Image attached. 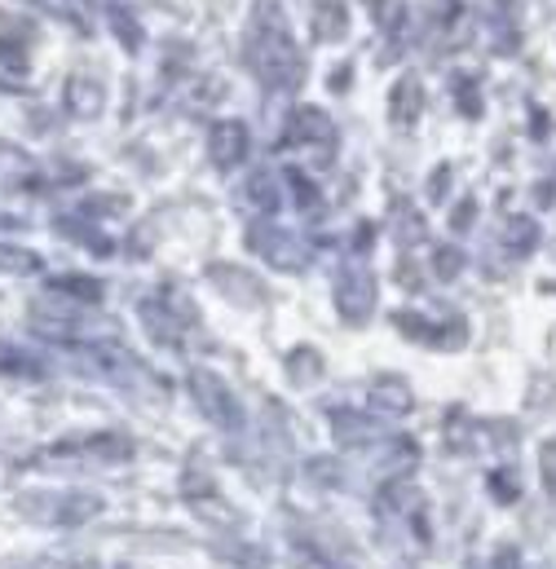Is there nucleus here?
I'll return each mask as SVG.
<instances>
[{
	"instance_id": "9",
	"label": "nucleus",
	"mask_w": 556,
	"mask_h": 569,
	"mask_svg": "<svg viewBox=\"0 0 556 569\" xmlns=\"http://www.w3.org/2000/svg\"><path fill=\"white\" fill-rule=\"evenodd\" d=\"M102 102H107V93H102V84L98 80H89V76H76L71 84H67V107L76 111V116H102Z\"/></svg>"
},
{
	"instance_id": "12",
	"label": "nucleus",
	"mask_w": 556,
	"mask_h": 569,
	"mask_svg": "<svg viewBox=\"0 0 556 569\" xmlns=\"http://www.w3.org/2000/svg\"><path fill=\"white\" fill-rule=\"evenodd\" d=\"M504 243H508V252L530 257V252L539 248V221H530V217H508V226H504Z\"/></svg>"
},
{
	"instance_id": "1",
	"label": "nucleus",
	"mask_w": 556,
	"mask_h": 569,
	"mask_svg": "<svg viewBox=\"0 0 556 569\" xmlns=\"http://www.w3.org/2000/svg\"><path fill=\"white\" fill-rule=\"evenodd\" d=\"M248 67L257 71V80L266 89L291 93L305 80V53L291 40L287 13L278 0H257L252 22H248Z\"/></svg>"
},
{
	"instance_id": "3",
	"label": "nucleus",
	"mask_w": 556,
	"mask_h": 569,
	"mask_svg": "<svg viewBox=\"0 0 556 569\" xmlns=\"http://www.w3.org/2000/svg\"><path fill=\"white\" fill-rule=\"evenodd\" d=\"M282 146L287 150H318L322 159H331V150H336V124H331L327 111L300 107V111H291V124L282 133Z\"/></svg>"
},
{
	"instance_id": "17",
	"label": "nucleus",
	"mask_w": 556,
	"mask_h": 569,
	"mask_svg": "<svg viewBox=\"0 0 556 569\" xmlns=\"http://www.w3.org/2000/svg\"><path fill=\"white\" fill-rule=\"evenodd\" d=\"M0 266H4V270H18V274H31V270H40V257H36V252L0 248Z\"/></svg>"
},
{
	"instance_id": "6",
	"label": "nucleus",
	"mask_w": 556,
	"mask_h": 569,
	"mask_svg": "<svg viewBox=\"0 0 556 569\" xmlns=\"http://www.w3.org/2000/svg\"><path fill=\"white\" fill-rule=\"evenodd\" d=\"M336 300H340V313H345V318L363 322V318L371 313V305H376V279H371V270H349V274L340 279Z\"/></svg>"
},
{
	"instance_id": "8",
	"label": "nucleus",
	"mask_w": 556,
	"mask_h": 569,
	"mask_svg": "<svg viewBox=\"0 0 556 569\" xmlns=\"http://www.w3.org/2000/svg\"><path fill=\"white\" fill-rule=\"evenodd\" d=\"M419 107H424L419 80L416 76H403V80L394 84V93H389V120H394V129H411L419 120Z\"/></svg>"
},
{
	"instance_id": "4",
	"label": "nucleus",
	"mask_w": 556,
	"mask_h": 569,
	"mask_svg": "<svg viewBox=\"0 0 556 569\" xmlns=\"http://www.w3.org/2000/svg\"><path fill=\"white\" fill-rule=\"evenodd\" d=\"M190 393L199 402V411L212 420L217 428H239L244 425V411H239V398L230 393V385H221L212 371H195L190 376Z\"/></svg>"
},
{
	"instance_id": "5",
	"label": "nucleus",
	"mask_w": 556,
	"mask_h": 569,
	"mask_svg": "<svg viewBox=\"0 0 556 569\" xmlns=\"http://www.w3.org/2000/svg\"><path fill=\"white\" fill-rule=\"evenodd\" d=\"M208 154L217 168H239L248 159V129L239 120H217L208 138Z\"/></svg>"
},
{
	"instance_id": "16",
	"label": "nucleus",
	"mask_w": 556,
	"mask_h": 569,
	"mask_svg": "<svg viewBox=\"0 0 556 569\" xmlns=\"http://www.w3.org/2000/svg\"><path fill=\"white\" fill-rule=\"evenodd\" d=\"M287 181H291V190H296V203H300V212H318V190L305 181V172H287Z\"/></svg>"
},
{
	"instance_id": "10",
	"label": "nucleus",
	"mask_w": 556,
	"mask_h": 569,
	"mask_svg": "<svg viewBox=\"0 0 556 569\" xmlns=\"http://www.w3.org/2000/svg\"><path fill=\"white\" fill-rule=\"evenodd\" d=\"M244 203H248V208H257L261 217H275L278 203H282L275 172H257V177H252V181L244 186Z\"/></svg>"
},
{
	"instance_id": "15",
	"label": "nucleus",
	"mask_w": 556,
	"mask_h": 569,
	"mask_svg": "<svg viewBox=\"0 0 556 569\" xmlns=\"http://www.w3.org/2000/svg\"><path fill=\"white\" fill-rule=\"evenodd\" d=\"M376 402H385L389 411H407L411 407V393H407L403 380H385V385H376Z\"/></svg>"
},
{
	"instance_id": "11",
	"label": "nucleus",
	"mask_w": 556,
	"mask_h": 569,
	"mask_svg": "<svg viewBox=\"0 0 556 569\" xmlns=\"http://www.w3.org/2000/svg\"><path fill=\"white\" fill-rule=\"evenodd\" d=\"M371 4V18H376V27L389 36V40H398L403 31H407V22H411V9H407V0H367Z\"/></svg>"
},
{
	"instance_id": "2",
	"label": "nucleus",
	"mask_w": 556,
	"mask_h": 569,
	"mask_svg": "<svg viewBox=\"0 0 556 569\" xmlns=\"http://www.w3.org/2000/svg\"><path fill=\"white\" fill-rule=\"evenodd\" d=\"M248 248L257 257H266L270 266H278V270H300L305 266V243L291 230L275 226V221H252L248 226Z\"/></svg>"
},
{
	"instance_id": "18",
	"label": "nucleus",
	"mask_w": 556,
	"mask_h": 569,
	"mask_svg": "<svg viewBox=\"0 0 556 569\" xmlns=\"http://www.w3.org/2000/svg\"><path fill=\"white\" fill-rule=\"evenodd\" d=\"M459 270H464V252L441 248V252H437V274H441V279H455Z\"/></svg>"
},
{
	"instance_id": "14",
	"label": "nucleus",
	"mask_w": 556,
	"mask_h": 569,
	"mask_svg": "<svg viewBox=\"0 0 556 569\" xmlns=\"http://www.w3.org/2000/svg\"><path fill=\"white\" fill-rule=\"evenodd\" d=\"M107 18H111V27H116V36H120L125 49H141V22L129 13V4L111 0V4H107Z\"/></svg>"
},
{
	"instance_id": "13",
	"label": "nucleus",
	"mask_w": 556,
	"mask_h": 569,
	"mask_svg": "<svg viewBox=\"0 0 556 569\" xmlns=\"http://www.w3.org/2000/svg\"><path fill=\"white\" fill-rule=\"evenodd\" d=\"M49 291L71 296V300H85V305H98L102 300V283L98 279H85V274H62V279L49 283Z\"/></svg>"
},
{
	"instance_id": "7",
	"label": "nucleus",
	"mask_w": 556,
	"mask_h": 569,
	"mask_svg": "<svg viewBox=\"0 0 556 569\" xmlns=\"http://www.w3.org/2000/svg\"><path fill=\"white\" fill-rule=\"evenodd\" d=\"M309 27H314V36H318L322 44L345 40V31H349V0H314Z\"/></svg>"
}]
</instances>
